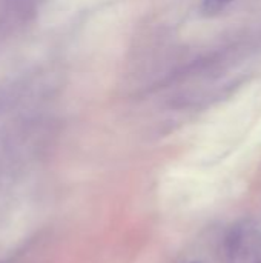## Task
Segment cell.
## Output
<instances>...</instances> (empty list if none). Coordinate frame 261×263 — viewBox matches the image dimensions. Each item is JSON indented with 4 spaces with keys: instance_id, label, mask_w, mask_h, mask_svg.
Here are the masks:
<instances>
[{
    "instance_id": "1",
    "label": "cell",
    "mask_w": 261,
    "mask_h": 263,
    "mask_svg": "<svg viewBox=\"0 0 261 263\" xmlns=\"http://www.w3.org/2000/svg\"><path fill=\"white\" fill-rule=\"evenodd\" d=\"M234 2L235 0H203V3H202V12L206 17H214V15L223 12Z\"/></svg>"
}]
</instances>
